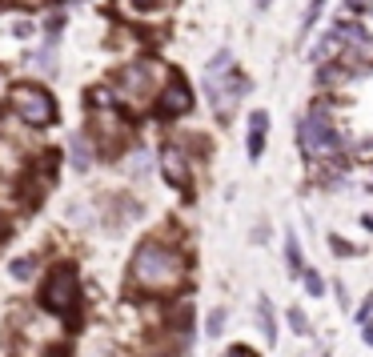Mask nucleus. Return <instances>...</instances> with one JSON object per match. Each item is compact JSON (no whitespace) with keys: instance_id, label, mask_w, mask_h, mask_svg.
<instances>
[{"instance_id":"1","label":"nucleus","mask_w":373,"mask_h":357,"mask_svg":"<svg viewBox=\"0 0 373 357\" xmlns=\"http://www.w3.org/2000/svg\"><path fill=\"white\" fill-rule=\"evenodd\" d=\"M129 277L141 293H173L181 289L189 277V261L181 249H173L169 241H141L137 253H133V265H129Z\"/></svg>"},{"instance_id":"2","label":"nucleus","mask_w":373,"mask_h":357,"mask_svg":"<svg viewBox=\"0 0 373 357\" xmlns=\"http://www.w3.org/2000/svg\"><path fill=\"white\" fill-rule=\"evenodd\" d=\"M165 88V69L157 61H133L129 69L117 73L112 81V97L129 100V105H145V100H157V93Z\"/></svg>"},{"instance_id":"3","label":"nucleus","mask_w":373,"mask_h":357,"mask_svg":"<svg viewBox=\"0 0 373 357\" xmlns=\"http://www.w3.org/2000/svg\"><path fill=\"white\" fill-rule=\"evenodd\" d=\"M301 148H305L309 157H321V160L341 153V133H337V124L329 121V112H325L321 105L301 121Z\"/></svg>"},{"instance_id":"4","label":"nucleus","mask_w":373,"mask_h":357,"mask_svg":"<svg viewBox=\"0 0 373 357\" xmlns=\"http://www.w3.org/2000/svg\"><path fill=\"white\" fill-rule=\"evenodd\" d=\"M8 109H13L25 124H49L52 117H57V105H52V97H49L40 85H32V81H20V85H13V93H8Z\"/></svg>"},{"instance_id":"5","label":"nucleus","mask_w":373,"mask_h":357,"mask_svg":"<svg viewBox=\"0 0 373 357\" xmlns=\"http://www.w3.org/2000/svg\"><path fill=\"white\" fill-rule=\"evenodd\" d=\"M76 297H81V285H76V269L73 265H57L49 273V281L40 289V301L49 313H73L76 309Z\"/></svg>"},{"instance_id":"6","label":"nucleus","mask_w":373,"mask_h":357,"mask_svg":"<svg viewBox=\"0 0 373 357\" xmlns=\"http://www.w3.org/2000/svg\"><path fill=\"white\" fill-rule=\"evenodd\" d=\"M245 73H237V69H225V73H205V93H209L213 109L221 112V117H229V112L237 109V100L245 97Z\"/></svg>"},{"instance_id":"7","label":"nucleus","mask_w":373,"mask_h":357,"mask_svg":"<svg viewBox=\"0 0 373 357\" xmlns=\"http://www.w3.org/2000/svg\"><path fill=\"white\" fill-rule=\"evenodd\" d=\"M93 133H97L105 153H117L129 141V121H124L121 109H93Z\"/></svg>"},{"instance_id":"8","label":"nucleus","mask_w":373,"mask_h":357,"mask_svg":"<svg viewBox=\"0 0 373 357\" xmlns=\"http://www.w3.org/2000/svg\"><path fill=\"white\" fill-rule=\"evenodd\" d=\"M153 109H157V117H181V112L193 109V88L181 81V76H169L165 81V88L157 93V100H153Z\"/></svg>"},{"instance_id":"9","label":"nucleus","mask_w":373,"mask_h":357,"mask_svg":"<svg viewBox=\"0 0 373 357\" xmlns=\"http://www.w3.org/2000/svg\"><path fill=\"white\" fill-rule=\"evenodd\" d=\"M161 169H165V177H169L173 185H181V189L189 185V157H185L181 145H165L161 148Z\"/></svg>"},{"instance_id":"10","label":"nucleus","mask_w":373,"mask_h":357,"mask_svg":"<svg viewBox=\"0 0 373 357\" xmlns=\"http://www.w3.org/2000/svg\"><path fill=\"white\" fill-rule=\"evenodd\" d=\"M265 133H269V112L257 109L253 117H249V157L253 160L265 153Z\"/></svg>"},{"instance_id":"11","label":"nucleus","mask_w":373,"mask_h":357,"mask_svg":"<svg viewBox=\"0 0 373 357\" xmlns=\"http://www.w3.org/2000/svg\"><path fill=\"white\" fill-rule=\"evenodd\" d=\"M93 157H97V153H93V141H88V136H73V141H69V160H73L76 172H85L88 165H93Z\"/></svg>"},{"instance_id":"12","label":"nucleus","mask_w":373,"mask_h":357,"mask_svg":"<svg viewBox=\"0 0 373 357\" xmlns=\"http://www.w3.org/2000/svg\"><path fill=\"white\" fill-rule=\"evenodd\" d=\"M257 317H261L265 341L273 345V341H277V317H273V305H269V297H257Z\"/></svg>"},{"instance_id":"13","label":"nucleus","mask_w":373,"mask_h":357,"mask_svg":"<svg viewBox=\"0 0 373 357\" xmlns=\"http://www.w3.org/2000/svg\"><path fill=\"white\" fill-rule=\"evenodd\" d=\"M285 265H289V273H293V277H301V273H305V257H301V245H297V237H293V233L285 237Z\"/></svg>"},{"instance_id":"14","label":"nucleus","mask_w":373,"mask_h":357,"mask_svg":"<svg viewBox=\"0 0 373 357\" xmlns=\"http://www.w3.org/2000/svg\"><path fill=\"white\" fill-rule=\"evenodd\" d=\"M32 269H37V257H16L13 261V277H16V281H28Z\"/></svg>"},{"instance_id":"15","label":"nucleus","mask_w":373,"mask_h":357,"mask_svg":"<svg viewBox=\"0 0 373 357\" xmlns=\"http://www.w3.org/2000/svg\"><path fill=\"white\" fill-rule=\"evenodd\" d=\"M225 69H233V52L225 49V52H217L209 64H205V73H225Z\"/></svg>"},{"instance_id":"16","label":"nucleus","mask_w":373,"mask_h":357,"mask_svg":"<svg viewBox=\"0 0 373 357\" xmlns=\"http://www.w3.org/2000/svg\"><path fill=\"white\" fill-rule=\"evenodd\" d=\"M225 317H229L225 309H213V313H209V321H205V333H209V337H217V333L225 329Z\"/></svg>"},{"instance_id":"17","label":"nucleus","mask_w":373,"mask_h":357,"mask_svg":"<svg viewBox=\"0 0 373 357\" xmlns=\"http://www.w3.org/2000/svg\"><path fill=\"white\" fill-rule=\"evenodd\" d=\"M301 277H305V289H309L313 297H321V293H325V281H321V277H317V273H313V269H305V273H301Z\"/></svg>"},{"instance_id":"18","label":"nucleus","mask_w":373,"mask_h":357,"mask_svg":"<svg viewBox=\"0 0 373 357\" xmlns=\"http://www.w3.org/2000/svg\"><path fill=\"white\" fill-rule=\"evenodd\" d=\"M289 325H293V329H297V333H309V317H305V313H301L297 305L289 309Z\"/></svg>"},{"instance_id":"19","label":"nucleus","mask_w":373,"mask_h":357,"mask_svg":"<svg viewBox=\"0 0 373 357\" xmlns=\"http://www.w3.org/2000/svg\"><path fill=\"white\" fill-rule=\"evenodd\" d=\"M345 8H349V13H369L373 0H345Z\"/></svg>"},{"instance_id":"20","label":"nucleus","mask_w":373,"mask_h":357,"mask_svg":"<svg viewBox=\"0 0 373 357\" xmlns=\"http://www.w3.org/2000/svg\"><path fill=\"white\" fill-rule=\"evenodd\" d=\"M124 4H133L137 13H149V8H157V4H161V0H124Z\"/></svg>"},{"instance_id":"21","label":"nucleus","mask_w":373,"mask_h":357,"mask_svg":"<svg viewBox=\"0 0 373 357\" xmlns=\"http://www.w3.org/2000/svg\"><path fill=\"white\" fill-rule=\"evenodd\" d=\"M229 357H249V349H241V345H237V349H229Z\"/></svg>"},{"instance_id":"22","label":"nucleus","mask_w":373,"mask_h":357,"mask_svg":"<svg viewBox=\"0 0 373 357\" xmlns=\"http://www.w3.org/2000/svg\"><path fill=\"white\" fill-rule=\"evenodd\" d=\"M365 341H369V345H373V325H369V329H365Z\"/></svg>"},{"instance_id":"23","label":"nucleus","mask_w":373,"mask_h":357,"mask_svg":"<svg viewBox=\"0 0 373 357\" xmlns=\"http://www.w3.org/2000/svg\"><path fill=\"white\" fill-rule=\"evenodd\" d=\"M13 4H40V0H13Z\"/></svg>"},{"instance_id":"24","label":"nucleus","mask_w":373,"mask_h":357,"mask_svg":"<svg viewBox=\"0 0 373 357\" xmlns=\"http://www.w3.org/2000/svg\"><path fill=\"white\" fill-rule=\"evenodd\" d=\"M257 8H269V0H257Z\"/></svg>"},{"instance_id":"25","label":"nucleus","mask_w":373,"mask_h":357,"mask_svg":"<svg viewBox=\"0 0 373 357\" xmlns=\"http://www.w3.org/2000/svg\"><path fill=\"white\" fill-rule=\"evenodd\" d=\"M145 357H165V353H145Z\"/></svg>"},{"instance_id":"26","label":"nucleus","mask_w":373,"mask_h":357,"mask_svg":"<svg viewBox=\"0 0 373 357\" xmlns=\"http://www.w3.org/2000/svg\"><path fill=\"white\" fill-rule=\"evenodd\" d=\"M0 241H4V229H0Z\"/></svg>"}]
</instances>
